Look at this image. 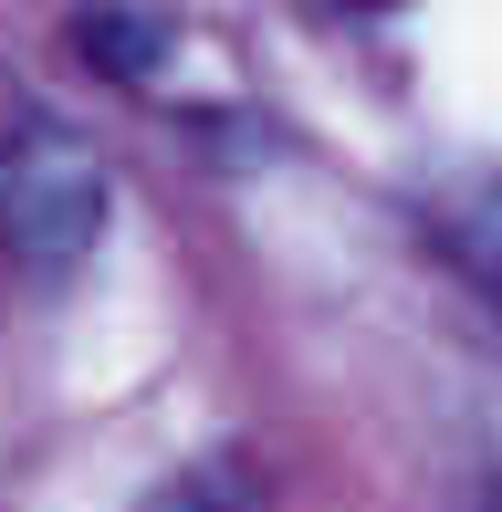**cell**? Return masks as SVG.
<instances>
[{"label":"cell","mask_w":502,"mask_h":512,"mask_svg":"<svg viewBox=\"0 0 502 512\" xmlns=\"http://www.w3.org/2000/svg\"><path fill=\"white\" fill-rule=\"evenodd\" d=\"M0 241L32 272H74L105 241V157H95V136L42 115V105H21V95L0 115Z\"/></svg>","instance_id":"cell-1"},{"label":"cell","mask_w":502,"mask_h":512,"mask_svg":"<svg viewBox=\"0 0 502 512\" xmlns=\"http://www.w3.org/2000/svg\"><path fill=\"white\" fill-rule=\"evenodd\" d=\"M74 53L116 84H157L178 63V21L168 11H74Z\"/></svg>","instance_id":"cell-2"},{"label":"cell","mask_w":502,"mask_h":512,"mask_svg":"<svg viewBox=\"0 0 502 512\" xmlns=\"http://www.w3.org/2000/svg\"><path fill=\"white\" fill-rule=\"evenodd\" d=\"M136 512H262V481H251L241 450H210V460H178Z\"/></svg>","instance_id":"cell-3"}]
</instances>
